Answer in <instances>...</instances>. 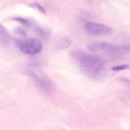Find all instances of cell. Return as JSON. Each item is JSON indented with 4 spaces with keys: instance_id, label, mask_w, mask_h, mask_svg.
Segmentation results:
<instances>
[{
    "instance_id": "1",
    "label": "cell",
    "mask_w": 130,
    "mask_h": 130,
    "mask_svg": "<svg viewBox=\"0 0 130 130\" xmlns=\"http://www.w3.org/2000/svg\"><path fill=\"white\" fill-rule=\"evenodd\" d=\"M80 63L82 70L92 78H98L101 76L105 68L102 58L96 55H86Z\"/></svg>"
},
{
    "instance_id": "2",
    "label": "cell",
    "mask_w": 130,
    "mask_h": 130,
    "mask_svg": "<svg viewBox=\"0 0 130 130\" xmlns=\"http://www.w3.org/2000/svg\"><path fill=\"white\" fill-rule=\"evenodd\" d=\"M20 51L26 54H36L39 53L42 48L41 42L39 39H30L23 41L20 47Z\"/></svg>"
},
{
    "instance_id": "3",
    "label": "cell",
    "mask_w": 130,
    "mask_h": 130,
    "mask_svg": "<svg viewBox=\"0 0 130 130\" xmlns=\"http://www.w3.org/2000/svg\"><path fill=\"white\" fill-rule=\"evenodd\" d=\"M85 28L87 32L93 36L106 35L112 31V29L107 26L94 23H87L85 26Z\"/></svg>"
},
{
    "instance_id": "4",
    "label": "cell",
    "mask_w": 130,
    "mask_h": 130,
    "mask_svg": "<svg viewBox=\"0 0 130 130\" xmlns=\"http://www.w3.org/2000/svg\"><path fill=\"white\" fill-rule=\"evenodd\" d=\"M25 73L31 77L45 92L49 94L53 91V85L47 80L41 77L32 71H27Z\"/></svg>"
},
{
    "instance_id": "5",
    "label": "cell",
    "mask_w": 130,
    "mask_h": 130,
    "mask_svg": "<svg viewBox=\"0 0 130 130\" xmlns=\"http://www.w3.org/2000/svg\"><path fill=\"white\" fill-rule=\"evenodd\" d=\"M0 40L1 44L7 45L9 43L10 40V36L9 32L3 26H0Z\"/></svg>"
},
{
    "instance_id": "6",
    "label": "cell",
    "mask_w": 130,
    "mask_h": 130,
    "mask_svg": "<svg viewBox=\"0 0 130 130\" xmlns=\"http://www.w3.org/2000/svg\"><path fill=\"white\" fill-rule=\"evenodd\" d=\"M108 43L102 41H96L89 44L88 48L92 51H99L105 49Z\"/></svg>"
},
{
    "instance_id": "7",
    "label": "cell",
    "mask_w": 130,
    "mask_h": 130,
    "mask_svg": "<svg viewBox=\"0 0 130 130\" xmlns=\"http://www.w3.org/2000/svg\"><path fill=\"white\" fill-rule=\"evenodd\" d=\"M71 44V41L67 38H64L60 40L57 45V47L60 50L64 49L70 46Z\"/></svg>"
},
{
    "instance_id": "8",
    "label": "cell",
    "mask_w": 130,
    "mask_h": 130,
    "mask_svg": "<svg viewBox=\"0 0 130 130\" xmlns=\"http://www.w3.org/2000/svg\"><path fill=\"white\" fill-rule=\"evenodd\" d=\"M70 55L74 59L80 61L86 54L83 51L81 50H76L71 52Z\"/></svg>"
},
{
    "instance_id": "9",
    "label": "cell",
    "mask_w": 130,
    "mask_h": 130,
    "mask_svg": "<svg viewBox=\"0 0 130 130\" xmlns=\"http://www.w3.org/2000/svg\"><path fill=\"white\" fill-rule=\"evenodd\" d=\"M12 20H14V21H17V22H19L20 23L25 25H29L30 23L29 21L26 19H25L21 18V17H15V18H12Z\"/></svg>"
},
{
    "instance_id": "10",
    "label": "cell",
    "mask_w": 130,
    "mask_h": 130,
    "mask_svg": "<svg viewBox=\"0 0 130 130\" xmlns=\"http://www.w3.org/2000/svg\"><path fill=\"white\" fill-rule=\"evenodd\" d=\"M36 31L42 38H45L48 37L49 34L47 31L40 28H37L36 29Z\"/></svg>"
},
{
    "instance_id": "11",
    "label": "cell",
    "mask_w": 130,
    "mask_h": 130,
    "mask_svg": "<svg viewBox=\"0 0 130 130\" xmlns=\"http://www.w3.org/2000/svg\"><path fill=\"white\" fill-rule=\"evenodd\" d=\"M129 67V66L128 64H122V65H118L112 67V70L114 71H119L125 70Z\"/></svg>"
},
{
    "instance_id": "12",
    "label": "cell",
    "mask_w": 130,
    "mask_h": 130,
    "mask_svg": "<svg viewBox=\"0 0 130 130\" xmlns=\"http://www.w3.org/2000/svg\"><path fill=\"white\" fill-rule=\"evenodd\" d=\"M15 32L17 33V34L22 36L23 37L26 38V33L25 32L23 29L21 28H17L15 29Z\"/></svg>"
},
{
    "instance_id": "13",
    "label": "cell",
    "mask_w": 130,
    "mask_h": 130,
    "mask_svg": "<svg viewBox=\"0 0 130 130\" xmlns=\"http://www.w3.org/2000/svg\"><path fill=\"white\" fill-rule=\"evenodd\" d=\"M32 6H34L35 7L38 8V9L39 10V11H40L43 14H46V11H45V10L44 9V7H42L41 6L39 5L38 4L36 3L34 4Z\"/></svg>"
}]
</instances>
